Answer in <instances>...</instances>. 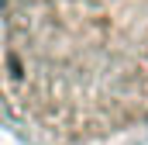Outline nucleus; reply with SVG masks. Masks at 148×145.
Wrapping results in <instances>:
<instances>
[{
    "label": "nucleus",
    "instance_id": "f257e3e1",
    "mask_svg": "<svg viewBox=\"0 0 148 145\" xmlns=\"http://www.w3.org/2000/svg\"><path fill=\"white\" fill-rule=\"evenodd\" d=\"M0 110L41 145L148 131V0H0Z\"/></svg>",
    "mask_w": 148,
    "mask_h": 145
}]
</instances>
